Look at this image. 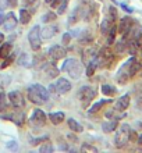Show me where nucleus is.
I'll return each mask as SVG.
<instances>
[{
	"label": "nucleus",
	"mask_w": 142,
	"mask_h": 153,
	"mask_svg": "<svg viewBox=\"0 0 142 153\" xmlns=\"http://www.w3.org/2000/svg\"><path fill=\"white\" fill-rule=\"evenodd\" d=\"M56 17H57L56 13L49 11V13H46V14H43V16H42V22H50V21L56 20Z\"/></svg>",
	"instance_id": "28"
},
{
	"label": "nucleus",
	"mask_w": 142,
	"mask_h": 153,
	"mask_svg": "<svg viewBox=\"0 0 142 153\" xmlns=\"http://www.w3.org/2000/svg\"><path fill=\"white\" fill-rule=\"evenodd\" d=\"M65 54H67L65 49H63L59 45H53L52 48L49 49V56L52 57L53 60H61L65 57Z\"/></svg>",
	"instance_id": "11"
},
{
	"label": "nucleus",
	"mask_w": 142,
	"mask_h": 153,
	"mask_svg": "<svg viewBox=\"0 0 142 153\" xmlns=\"http://www.w3.org/2000/svg\"><path fill=\"white\" fill-rule=\"evenodd\" d=\"M116 33H117V28L116 27H112L109 29V36H107V40H106V43L107 45H112L114 42V38H116Z\"/></svg>",
	"instance_id": "27"
},
{
	"label": "nucleus",
	"mask_w": 142,
	"mask_h": 153,
	"mask_svg": "<svg viewBox=\"0 0 142 153\" xmlns=\"http://www.w3.org/2000/svg\"><path fill=\"white\" fill-rule=\"evenodd\" d=\"M65 118V114L63 113V111H57V113H50L49 114V120L52 121L54 125L60 124V123H63Z\"/></svg>",
	"instance_id": "16"
},
{
	"label": "nucleus",
	"mask_w": 142,
	"mask_h": 153,
	"mask_svg": "<svg viewBox=\"0 0 142 153\" xmlns=\"http://www.w3.org/2000/svg\"><path fill=\"white\" fill-rule=\"evenodd\" d=\"M4 36H3V33H0V45H1V42H3Z\"/></svg>",
	"instance_id": "48"
},
{
	"label": "nucleus",
	"mask_w": 142,
	"mask_h": 153,
	"mask_svg": "<svg viewBox=\"0 0 142 153\" xmlns=\"http://www.w3.org/2000/svg\"><path fill=\"white\" fill-rule=\"evenodd\" d=\"M53 145L50 143V142H46L45 145H42L41 148H39V150H41V153H50V152H53Z\"/></svg>",
	"instance_id": "30"
},
{
	"label": "nucleus",
	"mask_w": 142,
	"mask_h": 153,
	"mask_svg": "<svg viewBox=\"0 0 142 153\" xmlns=\"http://www.w3.org/2000/svg\"><path fill=\"white\" fill-rule=\"evenodd\" d=\"M6 7H7V1L6 0H0V11H3Z\"/></svg>",
	"instance_id": "41"
},
{
	"label": "nucleus",
	"mask_w": 142,
	"mask_h": 153,
	"mask_svg": "<svg viewBox=\"0 0 142 153\" xmlns=\"http://www.w3.org/2000/svg\"><path fill=\"white\" fill-rule=\"evenodd\" d=\"M67 1L68 0H64V1H61L60 4H59V10H57V14H64V11L67 10Z\"/></svg>",
	"instance_id": "33"
},
{
	"label": "nucleus",
	"mask_w": 142,
	"mask_h": 153,
	"mask_svg": "<svg viewBox=\"0 0 142 153\" xmlns=\"http://www.w3.org/2000/svg\"><path fill=\"white\" fill-rule=\"evenodd\" d=\"M45 71H46V74H48L49 76H52V78H56V76L59 75V70H57V67L54 64H48L45 67Z\"/></svg>",
	"instance_id": "23"
},
{
	"label": "nucleus",
	"mask_w": 142,
	"mask_h": 153,
	"mask_svg": "<svg viewBox=\"0 0 142 153\" xmlns=\"http://www.w3.org/2000/svg\"><path fill=\"white\" fill-rule=\"evenodd\" d=\"M112 102V99H105V100H99L97 103H95L94 106H92V109H89V113H95V111H99L100 110V107H103L105 105H107V103H110Z\"/></svg>",
	"instance_id": "24"
},
{
	"label": "nucleus",
	"mask_w": 142,
	"mask_h": 153,
	"mask_svg": "<svg viewBox=\"0 0 142 153\" xmlns=\"http://www.w3.org/2000/svg\"><path fill=\"white\" fill-rule=\"evenodd\" d=\"M6 1H7V7L11 8L17 7V4H18V0H6Z\"/></svg>",
	"instance_id": "39"
},
{
	"label": "nucleus",
	"mask_w": 142,
	"mask_h": 153,
	"mask_svg": "<svg viewBox=\"0 0 142 153\" xmlns=\"http://www.w3.org/2000/svg\"><path fill=\"white\" fill-rule=\"evenodd\" d=\"M18 64L22 65V67H31L32 65V61L29 59V56L27 53H22L20 57H18Z\"/></svg>",
	"instance_id": "22"
},
{
	"label": "nucleus",
	"mask_w": 142,
	"mask_h": 153,
	"mask_svg": "<svg viewBox=\"0 0 142 153\" xmlns=\"http://www.w3.org/2000/svg\"><path fill=\"white\" fill-rule=\"evenodd\" d=\"M10 53H11V43L10 42H6V43H3L0 46V57L6 59Z\"/></svg>",
	"instance_id": "20"
},
{
	"label": "nucleus",
	"mask_w": 142,
	"mask_h": 153,
	"mask_svg": "<svg viewBox=\"0 0 142 153\" xmlns=\"http://www.w3.org/2000/svg\"><path fill=\"white\" fill-rule=\"evenodd\" d=\"M57 31H59L57 25H48V27H43L41 31V38H43V39H50V38H53L56 35Z\"/></svg>",
	"instance_id": "14"
},
{
	"label": "nucleus",
	"mask_w": 142,
	"mask_h": 153,
	"mask_svg": "<svg viewBox=\"0 0 142 153\" xmlns=\"http://www.w3.org/2000/svg\"><path fill=\"white\" fill-rule=\"evenodd\" d=\"M3 21H4V16H3V13H0V25L3 24Z\"/></svg>",
	"instance_id": "46"
},
{
	"label": "nucleus",
	"mask_w": 142,
	"mask_h": 153,
	"mask_svg": "<svg viewBox=\"0 0 142 153\" xmlns=\"http://www.w3.org/2000/svg\"><path fill=\"white\" fill-rule=\"evenodd\" d=\"M112 1H116V0H112Z\"/></svg>",
	"instance_id": "50"
},
{
	"label": "nucleus",
	"mask_w": 142,
	"mask_h": 153,
	"mask_svg": "<svg viewBox=\"0 0 142 153\" xmlns=\"http://www.w3.org/2000/svg\"><path fill=\"white\" fill-rule=\"evenodd\" d=\"M4 118H8V120L14 121V123H16L17 125H22V124H24V118H25V116H24V113H14V114H11V116L4 117Z\"/></svg>",
	"instance_id": "17"
},
{
	"label": "nucleus",
	"mask_w": 142,
	"mask_h": 153,
	"mask_svg": "<svg viewBox=\"0 0 142 153\" xmlns=\"http://www.w3.org/2000/svg\"><path fill=\"white\" fill-rule=\"evenodd\" d=\"M14 60V56H13L11 53H10V54H8L7 57H6V60L3 61V64L0 65V67H1V68H6V67H8V65L11 64V61Z\"/></svg>",
	"instance_id": "31"
},
{
	"label": "nucleus",
	"mask_w": 142,
	"mask_h": 153,
	"mask_svg": "<svg viewBox=\"0 0 142 153\" xmlns=\"http://www.w3.org/2000/svg\"><path fill=\"white\" fill-rule=\"evenodd\" d=\"M54 88H56V93L64 95V93L71 91V82L68 79H65V78H59L57 82L54 84Z\"/></svg>",
	"instance_id": "9"
},
{
	"label": "nucleus",
	"mask_w": 142,
	"mask_h": 153,
	"mask_svg": "<svg viewBox=\"0 0 142 153\" xmlns=\"http://www.w3.org/2000/svg\"><path fill=\"white\" fill-rule=\"evenodd\" d=\"M120 7H121V8H124V10H126L127 13H132V11H134L132 8H130V7H128V6H126V4H124V3H120Z\"/></svg>",
	"instance_id": "40"
},
{
	"label": "nucleus",
	"mask_w": 142,
	"mask_h": 153,
	"mask_svg": "<svg viewBox=\"0 0 142 153\" xmlns=\"http://www.w3.org/2000/svg\"><path fill=\"white\" fill-rule=\"evenodd\" d=\"M8 100L14 107L20 109V107H24V97L21 95V92L18 91H13V92L8 93Z\"/></svg>",
	"instance_id": "10"
},
{
	"label": "nucleus",
	"mask_w": 142,
	"mask_h": 153,
	"mask_svg": "<svg viewBox=\"0 0 142 153\" xmlns=\"http://www.w3.org/2000/svg\"><path fill=\"white\" fill-rule=\"evenodd\" d=\"M59 148H60V149H61V150H68V146L65 145V143H61V145H60V146H59Z\"/></svg>",
	"instance_id": "44"
},
{
	"label": "nucleus",
	"mask_w": 142,
	"mask_h": 153,
	"mask_svg": "<svg viewBox=\"0 0 142 153\" xmlns=\"http://www.w3.org/2000/svg\"><path fill=\"white\" fill-rule=\"evenodd\" d=\"M109 14H110V17H112V18H109L112 22L117 20V10H116V7H113V6L109 7Z\"/></svg>",
	"instance_id": "32"
},
{
	"label": "nucleus",
	"mask_w": 142,
	"mask_h": 153,
	"mask_svg": "<svg viewBox=\"0 0 142 153\" xmlns=\"http://www.w3.org/2000/svg\"><path fill=\"white\" fill-rule=\"evenodd\" d=\"M7 110V95L4 92H0V111Z\"/></svg>",
	"instance_id": "25"
},
{
	"label": "nucleus",
	"mask_w": 142,
	"mask_h": 153,
	"mask_svg": "<svg viewBox=\"0 0 142 153\" xmlns=\"http://www.w3.org/2000/svg\"><path fill=\"white\" fill-rule=\"evenodd\" d=\"M118 127V123L116 120H112V121H106V123H103L102 124V131L106 134L109 132H113V131H116V128Z\"/></svg>",
	"instance_id": "15"
},
{
	"label": "nucleus",
	"mask_w": 142,
	"mask_h": 153,
	"mask_svg": "<svg viewBox=\"0 0 142 153\" xmlns=\"http://www.w3.org/2000/svg\"><path fill=\"white\" fill-rule=\"evenodd\" d=\"M28 42H29V46H31V49H32L33 52H38V50L41 49L42 42H41V27H39V25L32 27V29L29 31Z\"/></svg>",
	"instance_id": "5"
},
{
	"label": "nucleus",
	"mask_w": 142,
	"mask_h": 153,
	"mask_svg": "<svg viewBox=\"0 0 142 153\" xmlns=\"http://www.w3.org/2000/svg\"><path fill=\"white\" fill-rule=\"evenodd\" d=\"M70 40H71V35H70V32H65L64 35H63V43H64V45H68Z\"/></svg>",
	"instance_id": "38"
},
{
	"label": "nucleus",
	"mask_w": 142,
	"mask_h": 153,
	"mask_svg": "<svg viewBox=\"0 0 142 153\" xmlns=\"http://www.w3.org/2000/svg\"><path fill=\"white\" fill-rule=\"evenodd\" d=\"M70 35H71V38L78 36V35H80V31H78V29H74V31H71V32H70Z\"/></svg>",
	"instance_id": "42"
},
{
	"label": "nucleus",
	"mask_w": 142,
	"mask_h": 153,
	"mask_svg": "<svg viewBox=\"0 0 142 153\" xmlns=\"http://www.w3.org/2000/svg\"><path fill=\"white\" fill-rule=\"evenodd\" d=\"M81 150L82 152H92V153H96L97 152V149L96 148H94V146H91V145H82V148H81Z\"/></svg>",
	"instance_id": "35"
},
{
	"label": "nucleus",
	"mask_w": 142,
	"mask_h": 153,
	"mask_svg": "<svg viewBox=\"0 0 142 153\" xmlns=\"http://www.w3.org/2000/svg\"><path fill=\"white\" fill-rule=\"evenodd\" d=\"M46 120H48V116L45 114V111L42 109H35L31 118H29V124L33 128H41L46 124Z\"/></svg>",
	"instance_id": "7"
},
{
	"label": "nucleus",
	"mask_w": 142,
	"mask_h": 153,
	"mask_svg": "<svg viewBox=\"0 0 142 153\" xmlns=\"http://www.w3.org/2000/svg\"><path fill=\"white\" fill-rule=\"evenodd\" d=\"M68 127L71 131H74V132H82L84 131V128H82V125L80 124V123H77V121L74 120V118H68Z\"/></svg>",
	"instance_id": "18"
},
{
	"label": "nucleus",
	"mask_w": 142,
	"mask_h": 153,
	"mask_svg": "<svg viewBox=\"0 0 142 153\" xmlns=\"http://www.w3.org/2000/svg\"><path fill=\"white\" fill-rule=\"evenodd\" d=\"M137 142H138L139 145H142V134H141V135H138V139H137Z\"/></svg>",
	"instance_id": "45"
},
{
	"label": "nucleus",
	"mask_w": 142,
	"mask_h": 153,
	"mask_svg": "<svg viewBox=\"0 0 142 153\" xmlns=\"http://www.w3.org/2000/svg\"><path fill=\"white\" fill-rule=\"evenodd\" d=\"M80 40H81V43H89L91 40H92V35H91L89 32H85V31H82Z\"/></svg>",
	"instance_id": "29"
},
{
	"label": "nucleus",
	"mask_w": 142,
	"mask_h": 153,
	"mask_svg": "<svg viewBox=\"0 0 142 153\" xmlns=\"http://www.w3.org/2000/svg\"><path fill=\"white\" fill-rule=\"evenodd\" d=\"M110 28H112V21H110L109 18H106V20L102 21V24H100V31H102V33H107Z\"/></svg>",
	"instance_id": "26"
},
{
	"label": "nucleus",
	"mask_w": 142,
	"mask_h": 153,
	"mask_svg": "<svg viewBox=\"0 0 142 153\" xmlns=\"http://www.w3.org/2000/svg\"><path fill=\"white\" fill-rule=\"evenodd\" d=\"M6 148L10 150H17V148H18V145H17V142L16 141H10L6 143Z\"/></svg>",
	"instance_id": "36"
},
{
	"label": "nucleus",
	"mask_w": 142,
	"mask_h": 153,
	"mask_svg": "<svg viewBox=\"0 0 142 153\" xmlns=\"http://www.w3.org/2000/svg\"><path fill=\"white\" fill-rule=\"evenodd\" d=\"M102 93H103L105 96L112 97L117 93V89L114 88V86H112V85H103V86H102Z\"/></svg>",
	"instance_id": "19"
},
{
	"label": "nucleus",
	"mask_w": 142,
	"mask_h": 153,
	"mask_svg": "<svg viewBox=\"0 0 142 153\" xmlns=\"http://www.w3.org/2000/svg\"><path fill=\"white\" fill-rule=\"evenodd\" d=\"M137 139H138V135H137V132L131 129V131H130V135H128V141H131V142H137Z\"/></svg>",
	"instance_id": "37"
},
{
	"label": "nucleus",
	"mask_w": 142,
	"mask_h": 153,
	"mask_svg": "<svg viewBox=\"0 0 142 153\" xmlns=\"http://www.w3.org/2000/svg\"><path fill=\"white\" fill-rule=\"evenodd\" d=\"M41 141H49V137H42V138H36V139L31 138V139H29V143H31L32 146H35V145H38Z\"/></svg>",
	"instance_id": "34"
},
{
	"label": "nucleus",
	"mask_w": 142,
	"mask_h": 153,
	"mask_svg": "<svg viewBox=\"0 0 142 153\" xmlns=\"http://www.w3.org/2000/svg\"><path fill=\"white\" fill-rule=\"evenodd\" d=\"M128 106H130V95L128 93L118 97L117 102H116V110L117 111H124V110L128 109Z\"/></svg>",
	"instance_id": "13"
},
{
	"label": "nucleus",
	"mask_w": 142,
	"mask_h": 153,
	"mask_svg": "<svg viewBox=\"0 0 142 153\" xmlns=\"http://www.w3.org/2000/svg\"><path fill=\"white\" fill-rule=\"evenodd\" d=\"M46 1H48V3H50V1H52V0H46Z\"/></svg>",
	"instance_id": "49"
},
{
	"label": "nucleus",
	"mask_w": 142,
	"mask_h": 153,
	"mask_svg": "<svg viewBox=\"0 0 142 153\" xmlns=\"http://www.w3.org/2000/svg\"><path fill=\"white\" fill-rule=\"evenodd\" d=\"M61 71L68 73L70 76L74 78V79H78L82 75L84 67H82L81 61L77 60V59H67V60H64L63 65H61Z\"/></svg>",
	"instance_id": "3"
},
{
	"label": "nucleus",
	"mask_w": 142,
	"mask_h": 153,
	"mask_svg": "<svg viewBox=\"0 0 142 153\" xmlns=\"http://www.w3.org/2000/svg\"><path fill=\"white\" fill-rule=\"evenodd\" d=\"M31 20V13L27 8H21L20 10V22L21 24H28Z\"/></svg>",
	"instance_id": "21"
},
{
	"label": "nucleus",
	"mask_w": 142,
	"mask_h": 153,
	"mask_svg": "<svg viewBox=\"0 0 142 153\" xmlns=\"http://www.w3.org/2000/svg\"><path fill=\"white\" fill-rule=\"evenodd\" d=\"M131 27H132V18L130 17H124L120 21V25H118V32L123 33V35H127V33L131 31Z\"/></svg>",
	"instance_id": "12"
},
{
	"label": "nucleus",
	"mask_w": 142,
	"mask_h": 153,
	"mask_svg": "<svg viewBox=\"0 0 142 153\" xmlns=\"http://www.w3.org/2000/svg\"><path fill=\"white\" fill-rule=\"evenodd\" d=\"M96 96V91L94 88H91L88 85L85 86H82L80 91H78V97H80V100L82 102V106L84 107H88V105L91 103V100Z\"/></svg>",
	"instance_id": "6"
},
{
	"label": "nucleus",
	"mask_w": 142,
	"mask_h": 153,
	"mask_svg": "<svg viewBox=\"0 0 142 153\" xmlns=\"http://www.w3.org/2000/svg\"><path fill=\"white\" fill-rule=\"evenodd\" d=\"M49 92H56V88H54V84L52 85H49V89H48Z\"/></svg>",
	"instance_id": "43"
},
{
	"label": "nucleus",
	"mask_w": 142,
	"mask_h": 153,
	"mask_svg": "<svg viewBox=\"0 0 142 153\" xmlns=\"http://www.w3.org/2000/svg\"><path fill=\"white\" fill-rule=\"evenodd\" d=\"M130 125L128 124H123L121 127H120V129L117 131V134H116V137H114V145H116V148H118V149H121V148H124V146L128 143V135H130Z\"/></svg>",
	"instance_id": "4"
},
{
	"label": "nucleus",
	"mask_w": 142,
	"mask_h": 153,
	"mask_svg": "<svg viewBox=\"0 0 142 153\" xmlns=\"http://www.w3.org/2000/svg\"><path fill=\"white\" fill-rule=\"evenodd\" d=\"M17 24H18V20H17L16 14L13 11H10L4 16V21L1 25H3V28L6 29V31H13V29L17 27Z\"/></svg>",
	"instance_id": "8"
},
{
	"label": "nucleus",
	"mask_w": 142,
	"mask_h": 153,
	"mask_svg": "<svg viewBox=\"0 0 142 153\" xmlns=\"http://www.w3.org/2000/svg\"><path fill=\"white\" fill-rule=\"evenodd\" d=\"M28 99L35 105L41 106L49 100V91L39 84L31 85L28 88Z\"/></svg>",
	"instance_id": "2"
},
{
	"label": "nucleus",
	"mask_w": 142,
	"mask_h": 153,
	"mask_svg": "<svg viewBox=\"0 0 142 153\" xmlns=\"http://www.w3.org/2000/svg\"><path fill=\"white\" fill-rule=\"evenodd\" d=\"M139 67H141V65H139V63L135 60L134 57L128 59V60L120 67V70H118L117 81L120 82V84H127V82L137 74V71L139 70Z\"/></svg>",
	"instance_id": "1"
},
{
	"label": "nucleus",
	"mask_w": 142,
	"mask_h": 153,
	"mask_svg": "<svg viewBox=\"0 0 142 153\" xmlns=\"http://www.w3.org/2000/svg\"><path fill=\"white\" fill-rule=\"evenodd\" d=\"M24 1H25V4H28V6H29V4H32L35 0H24Z\"/></svg>",
	"instance_id": "47"
}]
</instances>
